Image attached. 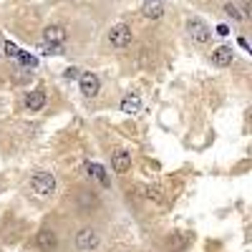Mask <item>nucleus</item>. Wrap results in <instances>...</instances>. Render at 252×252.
Wrapping results in <instances>:
<instances>
[{
	"instance_id": "f257e3e1",
	"label": "nucleus",
	"mask_w": 252,
	"mask_h": 252,
	"mask_svg": "<svg viewBox=\"0 0 252 252\" xmlns=\"http://www.w3.org/2000/svg\"><path fill=\"white\" fill-rule=\"evenodd\" d=\"M31 189L36 192V194H53V192H56V176H53L51 172H38V174H33Z\"/></svg>"
},
{
	"instance_id": "f03ea898",
	"label": "nucleus",
	"mask_w": 252,
	"mask_h": 252,
	"mask_svg": "<svg viewBox=\"0 0 252 252\" xmlns=\"http://www.w3.org/2000/svg\"><path fill=\"white\" fill-rule=\"evenodd\" d=\"M187 33H189V38L194 40V43H210V38H212V31H210L207 23L199 20V18H192V20L187 23Z\"/></svg>"
},
{
	"instance_id": "7ed1b4c3",
	"label": "nucleus",
	"mask_w": 252,
	"mask_h": 252,
	"mask_svg": "<svg viewBox=\"0 0 252 252\" xmlns=\"http://www.w3.org/2000/svg\"><path fill=\"white\" fill-rule=\"evenodd\" d=\"M76 247H78L81 252H91V250H96V247H98V232H96L94 227H83V230H78V232H76Z\"/></svg>"
},
{
	"instance_id": "20e7f679",
	"label": "nucleus",
	"mask_w": 252,
	"mask_h": 252,
	"mask_svg": "<svg viewBox=\"0 0 252 252\" xmlns=\"http://www.w3.org/2000/svg\"><path fill=\"white\" fill-rule=\"evenodd\" d=\"M109 43L114 48H129L131 46V28L129 25H114L109 31Z\"/></svg>"
},
{
	"instance_id": "39448f33",
	"label": "nucleus",
	"mask_w": 252,
	"mask_h": 252,
	"mask_svg": "<svg viewBox=\"0 0 252 252\" xmlns=\"http://www.w3.org/2000/svg\"><path fill=\"white\" fill-rule=\"evenodd\" d=\"M78 88H81L83 96L94 98V96H98V91H101V81H98L96 73H81V76H78Z\"/></svg>"
},
{
	"instance_id": "423d86ee",
	"label": "nucleus",
	"mask_w": 252,
	"mask_h": 252,
	"mask_svg": "<svg viewBox=\"0 0 252 252\" xmlns=\"http://www.w3.org/2000/svg\"><path fill=\"white\" fill-rule=\"evenodd\" d=\"M111 169H114L116 174H126V172L131 169V154H129L126 149H116V152L111 154Z\"/></svg>"
},
{
	"instance_id": "0eeeda50",
	"label": "nucleus",
	"mask_w": 252,
	"mask_h": 252,
	"mask_svg": "<svg viewBox=\"0 0 252 252\" xmlns=\"http://www.w3.org/2000/svg\"><path fill=\"white\" fill-rule=\"evenodd\" d=\"M46 101H48V96H46V91L43 88H33V91H28V96H25V109L28 111H40L43 106H46Z\"/></svg>"
},
{
	"instance_id": "6e6552de",
	"label": "nucleus",
	"mask_w": 252,
	"mask_h": 252,
	"mask_svg": "<svg viewBox=\"0 0 252 252\" xmlns=\"http://www.w3.org/2000/svg\"><path fill=\"white\" fill-rule=\"evenodd\" d=\"M36 245H38L43 252H51V250H56V245H58V237H56V232H53V230L43 227V230L36 234Z\"/></svg>"
},
{
	"instance_id": "1a4fd4ad",
	"label": "nucleus",
	"mask_w": 252,
	"mask_h": 252,
	"mask_svg": "<svg viewBox=\"0 0 252 252\" xmlns=\"http://www.w3.org/2000/svg\"><path fill=\"white\" fill-rule=\"evenodd\" d=\"M43 40H46L48 46H61L66 40V31L61 25H48L46 31H43Z\"/></svg>"
},
{
	"instance_id": "9d476101",
	"label": "nucleus",
	"mask_w": 252,
	"mask_h": 252,
	"mask_svg": "<svg viewBox=\"0 0 252 252\" xmlns=\"http://www.w3.org/2000/svg\"><path fill=\"white\" fill-rule=\"evenodd\" d=\"M212 63H214L217 68L230 66V63H232V48H230V46H219V48H214V51H212Z\"/></svg>"
},
{
	"instance_id": "9b49d317",
	"label": "nucleus",
	"mask_w": 252,
	"mask_h": 252,
	"mask_svg": "<svg viewBox=\"0 0 252 252\" xmlns=\"http://www.w3.org/2000/svg\"><path fill=\"white\" fill-rule=\"evenodd\" d=\"M141 13H144V18L156 20V18H161V16H164V5H161L159 0H144Z\"/></svg>"
},
{
	"instance_id": "f8f14e48",
	"label": "nucleus",
	"mask_w": 252,
	"mask_h": 252,
	"mask_svg": "<svg viewBox=\"0 0 252 252\" xmlns=\"http://www.w3.org/2000/svg\"><path fill=\"white\" fill-rule=\"evenodd\" d=\"M139 109H141V98L139 96H131V94L124 96V101H121V111L124 114H136Z\"/></svg>"
},
{
	"instance_id": "ddd939ff",
	"label": "nucleus",
	"mask_w": 252,
	"mask_h": 252,
	"mask_svg": "<svg viewBox=\"0 0 252 252\" xmlns=\"http://www.w3.org/2000/svg\"><path fill=\"white\" fill-rule=\"evenodd\" d=\"M184 247H187V237L179 234V232H174V234L169 237V250H172V252H182Z\"/></svg>"
},
{
	"instance_id": "4468645a",
	"label": "nucleus",
	"mask_w": 252,
	"mask_h": 252,
	"mask_svg": "<svg viewBox=\"0 0 252 252\" xmlns=\"http://www.w3.org/2000/svg\"><path fill=\"white\" fill-rule=\"evenodd\" d=\"M86 169H88V174H91L94 179H98L101 184H109V179H106V169H103L101 164H88Z\"/></svg>"
},
{
	"instance_id": "2eb2a0df",
	"label": "nucleus",
	"mask_w": 252,
	"mask_h": 252,
	"mask_svg": "<svg viewBox=\"0 0 252 252\" xmlns=\"http://www.w3.org/2000/svg\"><path fill=\"white\" fill-rule=\"evenodd\" d=\"M144 197H146V199H154V202H164V194H161V189H159L156 184L144 187Z\"/></svg>"
},
{
	"instance_id": "dca6fc26",
	"label": "nucleus",
	"mask_w": 252,
	"mask_h": 252,
	"mask_svg": "<svg viewBox=\"0 0 252 252\" xmlns=\"http://www.w3.org/2000/svg\"><path fill=\"white\" fill-rule=\"evenodd\" d=\"M225 13H227V16H232L234 20H242V13H240V8H237L234 3H227V5H225Z\"/></svg>"
},
{
	"instance_id": "f3484780",
	"label": "nucleus",
	"mask_w": 252,
	"mask_h": 252,
	"mask_svg": "<svg viewBox=\"0 0 252 252\" xmlns=\"http://www.w3.org/2000/svg\"><path fill=\"white\" fill-rule=\"evenodd\" d=\"M0 48H3V53H5V56H13V58H16V56L20 53V51H18V46H16V43H10V40H8V43H3Z\"/></svg>"
},
{
	"instance_id": "a211bd4d",
	"label": "nucleus",
	"mask_w": 252,
	"mask_h": 252,
	"mask_svg": "<svg viewBox=\"0 0 252 252\" xmlns=\"http://www.w3.org/2000/svg\"><path fill=\"white\" fill-rule=\"evenodd\" d=\"M16 58H18L20 63H25V66H31V68L36 66V58H33V56H28V53H18Z\"/></svg>"
},
{
	"instance_id": "6ab92c4d",
	"label": "nucleus",
	"mask_w": 252,
	"mask_h": 252,
	"mask_svg": "<svg viewBox=\"0 0 252 252\" xmlns=\"http://www.w3.org/2000/svg\"><path fill=\"white\" fill-rule=\"evenodd\" d=\"M66 78H78V68H66Z\"/></svg>"
},
{
	"instance_id": "aec40b11",
	"label": "nucleus",
	"mask_w": 252,
	"mask_h": 252,
	"mask_svg": "<svg viewBox=\"0 0 252 252\" xmlns=\"http://www.w3.org/2000/svg\"><path fill=\"white\" fill-rule=\"evenodd\" d=\"M217 33H219V36H227L230 28H227V25H217Z\"/></svg>"
},
{
	"instance_id": "412c9836",
	"label": "nucleus",
	"mask_w": 252,
	"mask_h": 252,
	"mask_svg": "<svg viewBox=\"0 0 252 252\" xmlns=\"http://www.w3.org/2000/svg\"><path fill=\"white\" fill-rule=\"evenodd\" d=\"M0 56H3V51H0Z\"/></svg>"
}]
</instances>
